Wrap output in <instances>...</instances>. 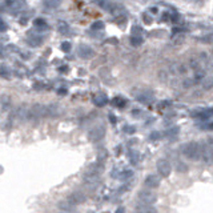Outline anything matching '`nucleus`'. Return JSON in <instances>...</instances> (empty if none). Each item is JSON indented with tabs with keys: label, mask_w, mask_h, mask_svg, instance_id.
Returning <instances> with one entry per match:
<instances>
[{
	"label": "nucleus",
	"mask_w": 213,
	"mask_h": 213,
	"mask_svg": "<svg viewBox=\"0 0 213 213\" xmlns=\"http://www.w3.org/2000/svg\"><path fill=\"white\" fill-rule=\"evenodd\" d=\"M182 153L189 160L197 161V160H200V144L196 141H190L182 147Z\"/></svg>",
	"instance_id": "f257e3e1"
},
{
	"label": "nucleus",
	"mask_w": 213,
	"mask_h": 213,
	"mask_svg": "<svg viewBox=\"0 0 213 213\" xmlns=\"http://www.w3.org/2000/svg\"><path fill=\"white\" fill-rule=\"evenodd\" d=\"M29 117H33V119L49 117V106L45 104H33L28 111V119Z\"/></svg>",
	"instance_id": "f03ea898"
},
{
	"label": "nucleus",
	"mask_w": 213,
	"mask_h": 213,
	"mask_svg": "<svg viewBox=\"0 0 213 213\" xmlns=\"http://www.w3.org/2000/svg\"><path fill=\"white\" fill-rule=\"evenodd\" d=\"M137 199H139V204H145V205H153V204L157 201V195L152 190H140L137 193Z\"/></svg>",
	"instance_id": "7ed1b4c3"
},
{
	"label": "nucleus",
	"mask_w": 213,
	"mask_h": 213,
	"mask_svg": "<svg viewBox=\"0 0 213 213\" xmlns=\"http://www.w3.org/2000/svg\"><path fill=\"white\" fill-rule=\"evenodd\" d=\"M156 168H157V172L160 173L161 177H168L172 172V167H171L168 160H165V158H160L156 162Z\"/></svg>",
	"instance_id": "20e7f679"
},
{
	"label": "nucleus",
	"mask_w": 213,
	"mask_h": 213,
	"mask_svg": "<svg viewBox=\"0 0 213 213\" xmlns=\"http://www.w3.org/2000/svg\"><path fill=\"white\" fill-rule=\"evenodd\" d=\"M85 195L83 192H80V190H75V192L69 193L68 197H67V201H68L71 205L76 206V205H80V204H84L85 203Z\"/></svg>",
	"instance_id": "39448f33"
},
{
	"label": "nucleus",
	"mask_w": 213,
	"mask_h": 213,
	"mask_svg": "<svg viewBox=\"0 0 213 213\" xmlns=\"http://www.w3.org/2000/svg\"><path fill=\"white\" fill-rule=\"evenodd\" d=\"M105 136V128L103 125H97L88 132V137L91 141H100Z\"/></svg>",
	"instance_id": "423d86ee"
},
{
	"label": "nucleus",
	"mask_w": 213,
	"mask_h": 213,
	"mask_svg": "<svg viewBox=\"0 0 213 213\" xmlns=\"http://www.w3.org/2000/svg\"><path fill=\"white\" fill-rule=\"evenodd\" d=\"M200 158H203L205 164H212L213 162V153L205 144L200 145Z\"/></svg>",
	"instance_id": "0eeeda50"
},
{
	"label": "nucleus",
	"mask_w": 213,
	"mask_h": 213,
	"mask_svg": "<svg viewBox=\"0 0 213 213\" xmlns=\"http://www.w3.org/2000/svg\"><path fill=\"white\" fill-rule=\"evenodd\" d=\"M77 51H79V56L83 57V59H91L93 55H95V51L91 48L89 45H87V44H80Z\"/></svg>",
	"instance_id": "6e6552de"
},
{
	"label": "nucleus",
	"mask_w": 213,
	"mask_h": 213,
	"mask_svg": "<svg viewBox=\"0 0 213 213\" xmlns=\"http://www.w3.org/2000/svg\"><path fill=\"white\" fill-rule=\"evenodd\" d=\"M144 184L147 188L149 189H155L160 185V179H158L156 175H148L144 180Z\"/></svg>",
	"instance_id": "1a4fd4ad"
},
{
	"label": "nucleus",
	"mask_w": 213,
	"mask_h": 213,
	"mask_svg": "<svg viewBox=\"0 0 213 213\" xmlns=\"http://www.w3.org/2000/svg\"><path fill=\"white\" fill-rule=\"evenodd\" d=\"M134 213H157L153 205H145V204H137L134 206Z\"/></svg>",
	"instance_id": "9d476101"
},
{
	"label": "nucleus",
	"mask_w": 213,
	"mask_h": 213,
	"mask_svg": "<svg viewBox=\"0 0 213 213\" xmlns=\"http://www.w3.org/2000/svg\"><path fill=\"white\" fill-rule=\"evenodd\" d=\"M57 208L61 212H66V213H69V212H72L73 209H75V206L71 205V204L67 201V200H63V201H59L57 203Z\"/></svg>",
	"instance_id": "9b49d317"
},
{
	"label": "nucleus",
	"mask_w": 213,
	"mask_h": 213,
	"mask_svg": "<svg viewBox=\"0 0 213 213\" xmlns=\"http://www.w3.org/2000/svg\"><path fill=\"white\" fill-rule=\"evenodd\" d=\"M93 103L97 106H104L108 103V97H106V95H104V93H99V95H96V96L93 97Z\"/></svg>",
	"instance_id": "f8f14e48"
},
{
	"label": "nucleus",
	"mask_w": 213,
	"mask_h": 213,
	"mask_svg": "<svg viewBox=\"0 0 213 213\" xmlns=\"http://www.w3.org/2000/svg\"><path fill=\"white\" fill-rule=\"evenodd\" d=\"M213 88V77L209 76V77H205L203 80V89L204 91H210Z\"/></svg>",
	"instance_id": "ddd939ff"
},
{
	"label": "nucleus",
	"mask_w": 213,
	"mask_h": 213,
	"mask_svg": "<svg viewBox=\"0 0 213 213\" xmlns=\"http://www.w3.org/2000/svg\"><path fill=\"white\" fill-rule=\"evenodd\" d=\"M44 7L48 8V10H57L60 7V1H56V0H48V1H44Z\"/></svg>",
	"instance_id": "4468645a"
},
{
	"label": "nucleus",
	"mask_w": 213,
	"mask_h": 213,
	"mask_svg": "<svg viewBox=\"0 0 213 213\" xmlns=\"http://www.w3.org/2000/svg\"><path fill=\"white\" fill-rule=\"evenodd\" d=\"M57 31L60 32V33H67V32L69 31L68 23H66V21H60V23L57 24Z\"/></svg>",
	"instance_id": "2eb2a0df"
},
{
	"label": "nucleus",
	"mask_w": 213,
	"mask_h": 213,
	"mask_svg": "<svg viewBox=\"0 0 213 213\" xmlns=\"http://www.w3.org/2000/svg\"><path fill=\"white\" fill-rule=\"evenodd\" d=\"M179 132H180L179 127H172V128H169V129H167L165 134H167L168 137H176V136L179 134Z\"/></svg>",
	"instance_id": "dca6fc26"
},
{
	"label": "nucleus",
	"mask_w": 213,
	"mask_h": 213,
	"mask_svg": "<svg viewBox=\"0 0 213 213\" xmlns=\"http://www.w3.org/2000/svg\"><path fill=\"white\" fill-rule=\"evenodd\" d=\"M131 44L133 47H139V45L143 44V39L139 38V36H132L131 38Z\"/></svg>",
	"instance_id": "f3484780"
},
{
	"label": "nucleus",
	"mask_w": 213,
	"mask_h": 213,
	"mask_svg": "<svg viewBox=\"0 0 213 213\" xmlns=\"http://www.w3.org/2000/svg\"><path fill=\"white\" fill-rule=\"evenodd\" d=\"M176 168H177V172H180V173H185V172H188V167H186L184 162H181V161H179L177 162V165H176Z\"/></svg>",
	"instance_id": "a211bd4d"
},
{
	"label": "nucleus",
	"mask_w": 213,
	"mask_h": 213,
	"mask_svg": "<svg viewBox=\"0 0 213 213\" xmlns=\"http://www.w3.org/2000/svg\"><path fill=\"white\" fill-rule=\"evenodd\" d=\"M136 99H137L139 101H141V103H151L152 100H153V97L147 96V95H140V96H137Z\"/></svg>",
	"instance_id": "6ab92c4d"
},
{
	"label": "nucleus",
	"mask_w": 213,
	"mask_h": 213,
	"mask_svg": "<svg viewBox=\"0 0 213 213\" xmlns=\"http://www.w3.org/2000/svg\"><path fill=\"white\" fill-rule=\"evenodd\" d=\"M43 41H41L40 38H31L29 39V41H28V44H31L32 47H38V45H40Z\"/></svg>",
	"instance_id": "aec40b11"
},
{
	"label": "nucleus",
	"mask_w": 213,
	"mask_h": 213,
	"mask_svg": "<svg viewBox=\"0 0 213 213\" xmlns=\"http://www.w3.org/2000/svg\"><path fill=\"white\" fill-rule=\"evenodd\" d=\"M104 28V23L103 21H95L92 24V29H96V31H99V29H103Z\"/></svg>",
	"instance_id": "412c9836"
},
{
	"label": "nucleus",
	"mask_w": 213,
	"mask_h": 213,
	"mask_svg": "<svg viewBox=\"0 0 213 213\" xmlns=\"http://www.w3.org/2000/svg\"><path fill=\"white\" fill-rule=\"evenodd\" d=\"M193 83H195L193 79H185L182 81V87H184V88H190V87L193 85Z\"/></svg>",
	"instance_id": "4be33fe9"
},
{
	"label": "nucleus",
	"mask_w": 213,
	"mask_h": 213,
	"mask_svg": "<svg viewBox=\"0 0 213 213\" xmlns=\"http://www.w3.org/2000/svg\"><path fill=\"white\" fill-rule=\"evenodd\" d=\"M125 103H127V101H125V100H123V99H120V97H116V99H113V104H116L117 106H124L125 105Z\"/></svg>",
	"instance_id": "5701e85b"
},
{
	"label": "nucleus",
	"mask_w": 213,
	"mask_h": 213,
	"mask_svg": "<svg viewBox=\"0 0 213 213\" xmlns=\"http://www.w3.org/2000/svg\"><path fill=\"white\" fill-rule=\"evenodd\" d=\"M61 49L64 52H69L71 51V43H69V41H64V43H61Z\"/></svg>",
	"instance_id": "b1692460"
},
{
	"label": "nucleus",
	"mask_w": 213,
	"mask_h": 213,
	"mask_svg": "<svg viewBox=\"0 0 213 213\" xmlns=\"http://www.w3.org/2000/svg\"><path fill=\"white\" fill-rule=\"evenodd\" d=\"M161 137V133L160 132H152L149 134V140H158V139Z\"/></svg>",
	"instance_id": "393cba45"
},
{
	"label": "nucleus",
	"mask_w": 213,
	"mask_h": 213,
	"mask_svg": "<svg viewBox=\"0 0 213 213\" xmlns=\"http://www.w3.org/2000/svg\"><path fill=\"white\" fill-rule=\"evenodd\" d=\"M35 25H41V27L47 28V23H45L43 19H36V20H35Z\"/></svg>",
	"instance_id": "a878e982"
},
{
	"label": "nucleus",
	"mask_w": 213,
	"mask_h": 213,
	"mask_svg": "<svg viewBox=\"0 0 213 213\" xmlns=\"http://www.w3.org/2000/svg\"><path fill=\"white\" fill-rule=\"evenodd\" d=\"M131 176H132V171H125V172L121 173V179H123V180H127V179H129Z\"/></svg>",
	"instance_id": "bb28decb"
},
{
	"label": "nucleus",
	"mask_w": 213,
	"mask_h": 213,
	"mask_svg": "<svg viewBox=\"0 0 213 213\" xmlns=\"http://www.w3.org/2000/svg\"><path fill=\"white\" fill-rule=\"evenodd\" d=\"M124 131L127 132V133H133V132H134V128L131 127V125H128V127L124 128Z\"/></svg>",
	"instance_id": "cd10ccee"
},
{
	"label": "nucleus",
	"mask_w": 213,
	"mask_h": 213,
	"mask_svg": "<svg viewBox=\"0 0 213 213\" xmlns=\"http://www.w3.org/2000/svg\"><path fill=\"white\" fill-rule=\"evenodd\" d=\"M0 76H3V77H5V79L8 77V75H7V72H5V68H4V67L0 68Z\"/></svg>",
	"instance_id": "c85d7f7f"
},
{
	"label": "nucleus",
	"mask_w": 213,
	"mask_h": 213,
	"mask_svg": "<svg viewBox=\"0 0 213 213\" xmlns=\"http://www.w3.org/2000/svg\"><path fill=\"white\" fill-rule=\"evenodd\" d=\"M203 129H206V131H213V123L206 124L205 127H203Z\"/></svg>",
	"instance_id": "c756f323"
},
{
	"label": "nucleus",
	"mask_w": 213,
	"mask_h": 213,
	"mask_svg": "<svg viewBox=\"0 0 213 213\" xmlns=\"http://www.w3.org/2000/svg\"><path fill=\"white\" fill-rule=\"evenodd\" d=\"M57 93H59V95H61V96H64V95L67 93V89H59Z\"/></svg>",
	"instance_id": "7c9ffc66"
},
{
	"label": "nucleus",
	"mask_w": 213,
	"mask_h": 213,
	"mask_svg": "<svg viewBox=\"0 0 213 213\" xmlns=\"http://www.w3.org/2000/svg\"><path fill=\"white\" fill-rule=\"evenodd\" d=\"M144 19H145V23H148V24H149V23H151L152 21V19H149V17H147V15H144Z\"/></svg>",
	"instance_id": "2f4dec72"
},
{
	"label": "nucleus",
	"mask_w": 213,
	"mask_h": 213,
	"mask_svg": "<svg viewBox=\"0 0 213 213\" xmlns=\"http://www.w3.org/2000/svg\"><path fill=\"white\" fill-rule=\"evenodd\" d=\"M116 213H124V208H121V206H120V208L116 210Z\"/></svg>",
	"instance_id": "473e14b6"
},
{
	"label": "nucleus",
	"mask_w": 213,
	"mask_h": 213,
	"mask_svg": "<svg viewBox=\"0 0 213 213\" xmlns=\"http://www.w3.org/2000/svg\"><path fill=\"white\" fill-rule=\"evenodd\" d=\"M151 10H152V12H153V14H156V12H157V8H156V7L151 8Z\"/></svg>",
	"instance_id": "72a5a7b5"
},
{
	"label": "nucleus",
	"mask_w": 213,
	"mask_h": 213,
	"mask_svg": "<svg viewBox=\"0 0 213 213\" xmlns=\"http://www.w3.org/2000/svg\"><path fill=\"white\" fill-rule=\"evenodd\" d=\"M111 121H112V123H116V119H113V116H111Z\"/></svg>",
	"instance_id": "f704fd0d"
},
{
	"label": "nucleus",
	"mask_w": 213,
	"mask_h": 213,
	"mask_svg": "<svg viewBox=\"0 0 213 213\" xmlns=\"http://www.w3.org/2000/svg\"><path fill=\"white\" fill-rule=\"evenodd\" d=\"M59 213H66V212H59Z\"/></svg>",
	"instance_id": "c9c22d12"
}]
</instances>
